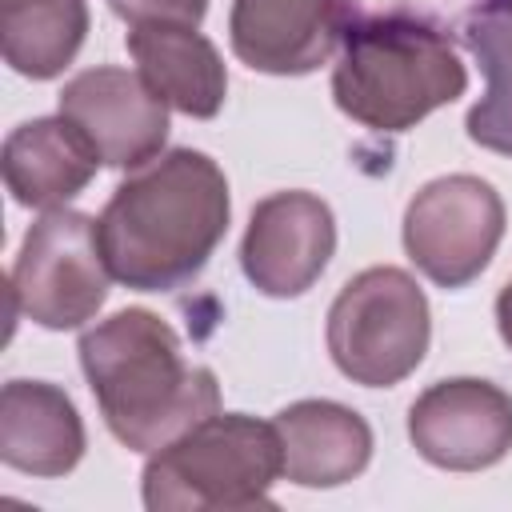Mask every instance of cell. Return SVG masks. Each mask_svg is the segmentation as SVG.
I'll use <instances>...</instances> for the list:
<instances>
[{
  "mask_svg": "<svg viewBox=\"0 0 512 512\" xmlns=\"http://www.w3.org/2000/svg\"><path fill=\"white\" fill-rule=\"evenodd\" d=\"M100 152L68 116H36L8 132L4 140V184L24 208H64L88 188L100 168Z\"/></svg>",
  "mask_w": 512,
  "mask_h": 512,
  "instance_id": "obj_12",
  "label": "cell"
},
{
  "mask_svg": "<svg viewBox=\"0 0 512 512\" xmlns=\"http://www.w3.org/2000/svg\"><path fill=\"white\" fill-rule=\"evenodd\" d=\"M108 284L112 272L100 248V220L72 208H52L24 232L8 276L20 312L48 332L88 324L104 308Z\"/></svg>",
  "mask_w": 512,
  "mask_h": 512,
  "instance_id": "obj_6",
  "label": "cell"
},
{
  "mask_svg": "<svg viewBox=\"0 0 512 512\" xmlns=\"http://www.w3.org/2000/svg\"><path fill=\"white\" fill-rule=\"evenodd\" d=\"M496 328H500V336H504V344L512 348V280L500 288V296H496Z\"/></svg>",
  "mask_w": 512,
  "mask_h": 512,
  "instance_id": "obj_19",
  "label": "cell"
},
{
  "mask_svg": "<svg viewBox=\"0 0 512 512\" xmlns=\"http://www.w3.org/2000/svg\"><path fill=\"white\" fill-rule=\"evenodd\" d=\"M284 476L300 488H340L372 460L368 420L336 400H296L276 412Z\"/></svg>",
  "mask_w": 512,
  "mask_h": 512,
  "instance_id": "obj_13",
  "label": "cell"
},
{
  "mask_svg": "<svg viewBox=\"0 0 512 512\" xmlns=\"http://www.w3.org/2000/svg\"><path fill=\"white\" fill-rule=\"evenodd\" d=\"M464 44L472 48V56L480 60L488 88L484 96L468 108V140L512 156V12L500 8H480L468 24H464Z\"/></svg>",
  "mask_w": 512,
  "mask_h": 512,
  "instance_id": "obj_17",
  "label": "cell"
},
{
  "mask_svg": "<svg viewBox=\"0 0 512 512\" xmlns=\"http://www.w3.org/2000/svg\"><path fill=\"white\" fill-rule=\"evenodd\" d=\"M432 316L424 288L392 264L356 272L328 308L332 364L364 388H392L428 352Z\"/></svg>",
  "mask_w": 512,
  "mask_h": 512,
  "instance_id": "obj_5",
  "label": "cell"
},
{
  "mask_svg": "<svg viewBox=\"0 0 512 512\" xmlns=\"http://www.w3.org/2000/svg\"><path fill=\"white\" fill-rule=\"evenodd\" d=\"M128 52L136 60V72L168 108L192 120H212L224 108V60L216 44L200 36L192 24H132Z\"/></svg>",
  "mask_w": 512,
  "mask_h": 512,
  "instance_id": "obj_15",
  "label": "cell"
},
{
  "mask_svg": "<svg viewBox=\"0 0 512 512\" xmlns=\"http://www.w3.org/2000/svg\"><path fill=\"white\" fill-rule=\"evenodd\" d=\"M344 32V0H232L228 16L236 60L268 76H304L320 68Z\"/></svg>",
  "mask_w": 512,
  "mask_h": 512,
  "instance_id": "obj_11",
  "label": "cell"
},
{
  "mask_svg": "<svg viewBox=\"0 0 512 512\" xmlns=\"http://www.w3.org/2000/svg\"><path fill=\"white\" fill-rule=\"evenodd\" d=\"M228 216V180L208 152H160L132 168L100 212V248L112 280L136 292H172L196 280L224 240Z\"/></svg>",
  "mask_w": 512,
  "mask_h": 512,
  "instance_id": "obj_1",
  "label": "cell"
},
{
  "mask_svg": "<svg viewBox=\"0 0 512 512\" xmlns=\"http://www.w3.org/2000/svg\"><path fill=\"white\" fill-rule=\"evenodd\" d=\"M408 440L436 468H492L512 448V396L476 376L436 380L408 408Z\"/></svg>",
  "mask_w": 512,
  "mask_h": 512,
  "instance_id": "obj_8",
  "label": "cell"
},
{
  "mask_svg": "<svg viewBox=\"0 0 512 512\" xmlns=\"http://www.w3.org/2000/svg\"><path fill=\"white\" fill-rule=\"evenodd\" d=\"M284 476L276 424L248 412H212L144 464L140 492L152 512L272 508L268 488Z\"/></svg>",
  "mask_w": 512,
  "mask_h": 512,
  "instance_id": "obj_4",
  "label": "cell"
},
{
  "mask_svg": "<svg viewBox=\"0 0 512 512\" xmlns=\"http://www.w3.org/2000/svg\"><path fill=\"white\" fill-rule=\"evenodd\" d=\"M488 8H500V12H512V0H488Z\"/></svg>",
  "mask_w": 512,
  "mask_h": 512,
  "instance_id": "obj_20",
  "label": "cell"
},
{
  "mask_svg": "<svg viewBox=\"0 0 512 512\" xmlns=\"http://www.w3.org/2000/svg\"><path fill=\"white\" fill-rule=\"evenodd\" d=\"M60 116L92 140L108 168H140L168 140V104L140 72L116 64L76 72L60 88Z\"/></svg>",
  "mask_w": 512,
  "mask_h": 512,
  "instance_id": "obj_10",
  "label": "cell"
},
{
  "mask_svg": "<svg viewBox=\"0 0 512 512\" xmlns=\"http://www.w3.org/2000/svg\"><path fill=\"white\" fill-rule=\"evenodd\" d=\"M112 12L128 24H200L208 0H108Z\"/></svg>",
  "mask_w": 512,
  "mask_h": 512,
  "instance_id": "obj_18",
  "label": "cell"
},
{
  "mask_svg": "<svg viewBox=\"0 0 512 512\" xmlns=\"http://www.w3.org/2000/svg\"><path fill=\"white\" fill-rule=\"evenodd\" d=\"M84 456V420L48 380H8L0 392V460L28 476H68Z\"/></svg>",
  "mask_w": 512,
  "mask_h": 512,
  "instance_id": "obj_14",
  "label": "cell"
},
{
  "mask_svg": "<svg viewBox=\"0 0 512 512\" xmlns=\"http://www.w3.org/2000/svg\"><path fill=\"white\" fill-rule=\"evenodd\" d=\"M504 236L500 192L468 172L428 180L404 208V252L440 288L472 284Z\"/></svg>",
  "mask_w": 512,
  "mask_h": 512,
  "instance_id": "obj_7",
  "label": "cell"
},
{
  "mask_svg": "<svg viewBox=\"0 0 512 512\" xmlns=\"http://www.w3.org/2000/svg\"><path fill=\"white\" fill-rule=\"evenodd\" d=\"M88 32L84 0H0V48L12 72L28 80L60 76Z\"/></svg>",
  "mask_w": 512,
  "mask_h": 512,
  "instance_id": "obj_16",
  "label": "cell"
},
{
  "mask_svg": "<svg viewBox=\"0 0 512 512\" xmlns=\"http://www.w3.org/2000/svg\"><path fill=\"white\" fill-rule=\"evenodd\" d=\"M468 72L452 40L412 16H368L348 24L332 68L344 116L372 132H404L464 96Z\"/></svg>",
  "mask_w": 512,
  "mask_h": 512,
  "instance_id": "obj_3",
  "label": "cell"
},
{
  "mask_svg": "<svg viewBox=\"0 0 512 512\" xmlns=\"http://www.w3.org/2000/svg\"><path fill=\"white\" fill-rule=\"evenodd\" d=\"M332 252H336L332 208L316 192L284 188L252 208L240 244V268L256 292L288 300V296H304L324 276Z\"/></svg>",
  "mask_w": 512,
  "mask_h": 512,
  "instance_id": "obj_9",
  "label": "cell"
},
{
  "mask_svg": "<svg viewBox=\"0 0 512 512\" xmlns=\"http://www.w3.org/2000/svg\"><path fill=\"white\" fill-rule=\"evenodd\" d=\"M80 368L108 432L132 452H156L220 412L216 372L188 364L180 336L148 308H120L80 336Z\"/></svg>",
  "mask_w": 512,
  "mask_h": 512,
  "instance_id": "obj_2",
  "label": "cell"
}]
</instances>
